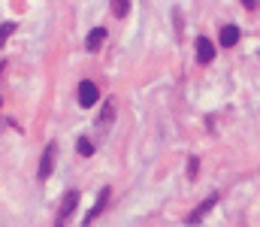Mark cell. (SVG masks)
Returning <instances> with one entry per match:
<instances>
[{
    "instance_id": "1",
    "label": "cell",
    "mask_w": 260,
    "mask_h": 227,
    "mask_svg": "<svg viewBox=\"0 0 260 227\" xmlns=\"http://www.w3.org/2000/svg\"><path fill=\"white\" fill-rule=\"evenodd\" d=\"M79 200H82V194H79L76 188H70V191L64 194V200H61V206H58L55 227H67V224H70V218L76 215V206H79Z\"/></svg>"
},
{
    "instance_id": "2",
    "label": "cell",
    "mask_w": 260,
    "mask_h": 227,
    "mask_svg": "<svg viewBox=\"0 0 260 227\" xmlns=\"http://www.w3.org/2000/svg\"><path fill=\"white\" fill-rule=\"evenodd\" d=\"M55 157H58V143H49V146L43 149L40 170H37V179H40V182H46V179L52 176V170H55Z\"/></svg>"
},
{
    "instance_id": "3",
    "label": "cell",
    "mask_w": 260,
    "mask_h": 227,
    "mask_svg": "<svg viewBox=\"0 0 260 227\" xmlns=\"http://www.w3.org/2000/svg\"><path fill=\"white\" fill-rule=\"evenodd\" d=\"M76 94H79V106H94L97 100H100V88L91 82V79H85V82H79V88H76Z\"/></svg>"
},
{
    "instance_id": "4",
    "label": "cell",
    "mask_w": 260,
    "mask_h": 227,
    "mask_svg": "<svg viewBox=\"0 0 260 227\" xmlns=\"http://www.w3.org/2000/svg\"><path fill=\"white\" fill-rule=\"evenodd\" d=\"M218 200H221V194H212V197H206V200H203V203H200V206H197L194 212H191V215H188V224H200V221H203V218H206V212H209V209H215V206H218Z\"/></svg>"
},
{
    "instance_id": "5",
    "label": "cell",
    "mask_w": 260,
    "mask_h": 227,
    "mask_svg": "<svg viewBox=\"0 0 260 227\" xmlns=\"http://www.w3.org/2000/svg\"><path fill=\"white\" fill-rule=\"evenodd\" d=\"M215 61V46L206 37H197V64H212Z\"/></svg>"
},
{
    "instance_id": "6",
    "label": "cell",
    "mask_w": 260,
    "mask_h": 227,
    "mask_svg": "<svg viewBox=\"0 0 260 227\" xmlns=\"http://www.w3.org/2000/svg\"><path fill=\"white\" fill-rule=\"evenodd\" d=\"M218 43H221V49L236 46V43H239V27H236V24H221V30H218Z\"/></svg>"
},
{
    "instance_id": "7",
    "label": "cell",
    "mask_w": 260,
    "mask_h": 227,
    "mask_svg": "<svg viewBox=\"0 0 260 227\" xmlns=\"http://www.w3.org/2000/svg\"><path fill=\"white\" fill-rule=\"evenodd\" d=\"M103 40H106V30H103V27H94V30L88 34V40H85V49H88V52H97V49L103 46Z\"/></svg>"
},
{
    "instance_id": "8",
    "label": "cell",
    "mask_w": 260,
    "mask_h": 227,
    "mask_svg": "<svg viewBox=\"0 0 260 227\" xmlns=\"http://www.w3.org/2000/svg\"><path fill=\"white\" fill-rule=\"evenodd\" d=\"M112 118H115V103L106 100V103H103V112H100V118H97V127H109Z\"/></svg>"
},
{
    "instance_id": "9",
    "label": "cell",
    "mask_w": 260,
    "mask_h": 227,
    "mask_svg": "<svg viewBox=\"0 0 260 227\" xmlns=\"http://www.w3.org/2000/svg\"><path fill=\"white\" fill-rule=\"evenodd\" d=\"M106 200H109V188H103V191H100V200H97V203H94V209H91V212L85 215V224H91V221H94V218H97V215L103 212V206H106Z\"/></svg>"
},
{
    "instance_id": "10",
    "label": "cell",
    "mask_w": 260,
    "mask_h": 227,
    "mask_svg": "<svg viewBox=\"0 0 260 227\" xmlns=\"http://www.w3.org/2000/svg\"><path fill=\"white\" fill-rule=\"evenodd\" d=\"M130 12V0H112V15L115 18H124Z\"/></svg>"
},
{
    "instance_id": "11",
    "label": "cell",
    "mask_w": 260,
    "mask_h": 227,
    "mask_svg": "<svg viewBox=\"0 0 260 227\" xmlns=\"http://www.w3.org/2000/svg\"><path fill=\"white\" fill-rule=\"evenodd\" d=\"M76 149H79V154H82V157H91V154H94V143H91L88 137H82V140L76 143Z\"/></svg>"
},
{
    "instance_id": "12",
    "label": "cell",
    "mask_w": 260,
    "mask_h": 227,
    "mask_svg": "<svg viewBox=\"0 0 260 227\" xmlns=\"http://www.w3.org/2000/svg\"><path fill=\"white\" fill-rule=\"evenodd\" d=\"M12 34H15V21H6V24H0V46H3V43L12 37Z\"/></svg>"
},
{
    "instance_id": "13",
    "label": "cell",
    "mask_w": 260,
    "mask_h": 227,
    "mask_svg": "<svg viewBox=\"0 0 260 227\" xmlns=\"http://www.w3.org/2000/svg\"><path fill=\"white\" fill-rule=\"evenodd\" d=\"M197 173H200V160L188 157V179H197Z\"/></svg>"
},
{
    "instance_id": "14",
    "label": "cell",
    "mask_w": 260,
    "mask_h": 227,
    "mask_svg": "<svg viewBox=\"0 0 260 227\" xmlns=\"http://www.w3.org/2000/svg\"><path fill=\"white\" fill-rule=\"evenodd\" d=\"M242 6H248V9H254V6H257V0H242Z\"/></svg>"
}]
</instances>
